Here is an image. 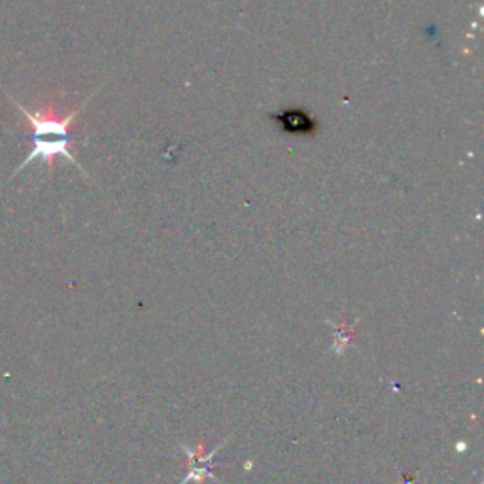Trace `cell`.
<instances>
[{
    "label": "cell",
    "instance_id": "6da1fadb",
    "mask_svg": "<svg viewBox=\"0 0 484 484\" xmlns=\"http://www.w3.org/2000/svg\"><path fill=\"white\" fill-rule=\"evenodd\" d=\"M6 97L17 108V112L29 121V125H31V144H33V150H31V153L27 156V160L15 169V172L12 174V179H15V176L21 170H24L25 167H29L36 160H40L44 165H46V169L50 172H53L55 161L59 158L67 160L69 163L76 165L87 176V172L83 170V167L73 156L71 146L74 142L73 125L78 120V116L82 114V110L85 108V104L90 102L92 97H87L78 108L71 110V112H61L53 99L44 101L34 110H31V108L21 104V102H17L8 92H6Z\"/></svg>",
    "mask_w": 484,
    "mask_h": 484
},
{
    "label": "cell",
    "instance_id": "7a4b0ae2",
    "mask_svg": "<svg viewBox=\"0 0 484 484\" xmlns=\"http://www.w3.org/2000/svg\"><path fill=\"white\" fill-rule=\"evenodd\" d=\"M273 120L290 135H315L318 127L315 118L305 110H284V112L275 114Z\"/></svg>",
    "mask_w": 484,
    "mask_h": 484
}]
</instances>
